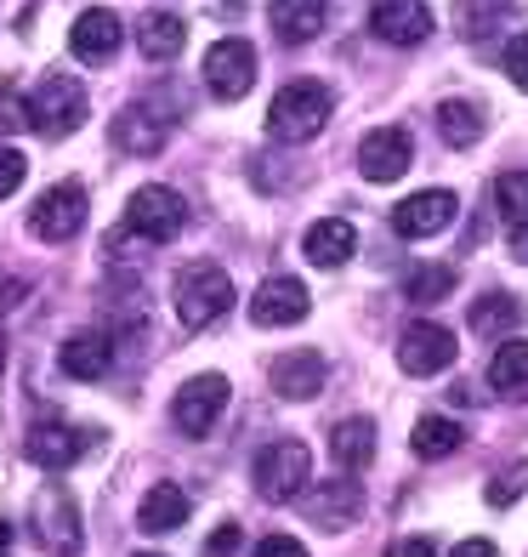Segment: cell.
Wrapping results in <instances>:
<instances>
[{
  "label": "cell",
  "instance_id": "1",
  "mask_svg": "<svg viewBox=\"0 0 528 557\" xmlns=\"http://www.w3.org/2000/svg\"><path fill=\"white\" fill-rule=\"evenodd\" d=\"M330 109H336L330 86L290 81V86H279V97H273V109H267V137H279V143H313L324 125H330Z\"/></svg>",
  "mask_w": 528,
  "mask_h": 557
},
{
  "label": "cell",
  "instance_id": "2",
  "mask_svg": "<svg viewBox=\"0 0 528 557\" xmlns=\"http://www.w3.org/2000/svg\"><path fill=\"white\" fill-rule=\"evenodd\" d=\"M86 114H91V97H86V86L74 81V74H46V81L23 97V120H29L40 137L80 132Z\"/></svg>",
  "mask_w": 528,
  "mask_h": 557
},
{
  "label": "cell",
  "instance_id": "3",
  "mask_svg": "<svg viewBox=\"0 0 528 557\" xmlns=\"http://www.w3.org/2000/svg\"><path fill=\"white\" fill-rule=\"evenodd\" d=\"M234 308V278L211 268V262H193L176 273V319L188 331H211V324Z\"/></svg>",
  "mask_w": 528,
  "mask_h": 557
},
{
  "label": "cell",
  "instance_id": "4",
  "mask_svg": "<svg viewBox=\"0 0 528 557\" xmlns=\"http://www.w3.org/2000/svg\"><path fill=\"white\" fill-rule=\"evenodd\" d=\"M250 478H256V495L262 500H296L301 490L313 484V449L301 444V438H279V444H267L256 455Z\"/></svg>",
  "mask_w": 528,
  "mask_h": 557
},
{
  "label": "cell",
  "instance_id": "5",
  "mask_svg": "<svg viewBox=\"0 0 528 557\" xmlns=\"http://www.w3.org/2000/svg\"><path fill=\"white\" fill-rule=\"evenodd\" d=\"M183 222H188V199L176 188H165V183H148V188H137L131 199H125V234H137L148 245L176 239Z\"/></svg>",
  "mask_w": 528,
  "mask_h": 557
},
{
  "label": "cell",
  "instance_id": "6",
  "mask_svg": "<svg viewBox=\"0 0 528 557\" xmlns=\"http://www.w3.org/2000/svg\"><path fill=\"white\" fill-rule=\"evenodd\" d=\"M228 375H193V382H183L176 387V398H171V421L183 426L188 438H205L211 426L222 421V410H228Z\"/></svg>",
  "mask_w": 528,
  "mask_h": 557
},
{
  "label": "cell",
  "instance_id": "7",
  "mask_svg": "<svg viewBox=\"0 0 528 557\" xmlns=\"http://www.w3.org/2000/svg\"><path fill=\"white\" fill-rule=\"evenodd\" d=\"M86 188L80 183H58V188H46L35 206H29V234L35 239H46V245H63V239H74L86 227Z\"/></svg>",
  "mask_w": 528,
  "mask_h": 557
},
{
  "label": "cell",
  "instance_id": "8",
  "mask_svg": "<svg viewBox=\"0 0 528 557\" xmlns=\"http://www.w3.org/2000/svg\"><path fill=\"white\" fill-rule=\"evenodd\" d=\"M35 535L46 552H58V557H74L86 546L80 535V506H74V495L63 484H46L40 500H35Z\"/></svg>",
  "mask_w": 528,
  "mask_h": 557
},
{
  "label": "cell",
  "instance_id": "9",
  "mask_svg": "<svg viewBox=\"0 0 528 557\" xmlns=\"http://www.w3.org/2000/svg\"><path fill=\"white\" fill-rule=\"evenodd\" d=\"M205 86L222 103H239V97L256 86V46L250 40H216L205 52Z\"/></svg>",
  "mask_w": 528,
  "mask_h": 557
},
{
  "label": "cell",
  "instance_id": "10",
  "mask_svg": "<svg viewBox=\"0 0 528 557\" xmlns=\"http://www.w3.org/2000/svg\"><path fill=\"white\" fill-rule=\"evenodd\" d=\"M455 352H461V342L432 319H415L410 331L398 336V364H404V375H438V370L455 364Z\"/></svg>",
  "mask_w": 528,
  "mask_h": 557
},
{
  "label": "cell",
  "instance_id": "11",
  "mask_svg": "<svg viewBox=\"0 0 528 557\" xmlns=\"http://www.w3.org/2000/svg\"><path fill=\"white\" fill-rule=\"evenodd\" d=\"M307 285L301 278H285L273 273L267 285H256V296H250V324H262V331H279V324H301L307 319Z\"/></svg>",
  "mask_w": 528,
  "mask_h": 557
},
{
  "label": "cell",
  "instance_id": "12",
  "mask_svg": "<svg viewBox=\"0 0 528 557\" xmlns=\"http://www.w3.org/2000/svg\"><path fill=\"white\" fill-rule=\"evenodd\" d=\"M410 160H415V143H410L404 125H381V132H369L359 143V171L369 183H398V176L410 171Z\"/></svg>",
  "mask_w": 528,
  "mask_h": 557
},
{
  "label": "cell",
  "instance_id": "13",
  "mask_svg": "<svg viewBox=\"0 0 528 557\" xmlns=\"http://www.w3.org/2000/svg\"><path fill=\"white\" fill-rule=\"evenodd\" d=\"M449 222H455V194L449 188H420L392 206V234H404V239H426Z\"/></svg>",
  "mask_w": 528,
  "mask_h": 557
},
{
  "label": "cell",
  "instance_id": "14",
  "mask_svg": "<svg viewBox=\"0 0 528 557\" xmlns=\"http://www.w3.org/2000/svg\"><path fill=\"white\" fill-rule=\"evenodd\" d=\"M369 29L387 46H420L432 35V7H426V0H375Z\"/></svg>",
  "mask_w": 528,
  "mask_h": 557
},
{
  "label": "cell",
  "instance_id": "15",
  "mask_svg": "<svg viewBox=\"0 0 528 557\" xmlns=\"http://www.w3.org/2000/svg\"><path fill=\"white\" fill-rule=\"evenodd\" d=\"M171 137V114L154 109V103H131V109H120L114 114V148L120 154H160Z\"/></svg>",
  "mask_w": 528,
  "mask_h": 557
},
{
  "label": "cell",
  "instance_id": "16",
  "mask_svg": "<svg viewBox=\"0 0 528 557\" xmlns=\"http://www.w3.org/2000/svg\"><path fill=\"white\" fill-rule=\"evenodd\" d=\"M23 449H29L35 467L63 472V467H74L86 455V433H80V426H68V421H35L29 438H23Z\"/></svg>",
  "mask_w": 528,
  "mask_h": 557
},
{
  "label": "cell",
  "instance_id": "17",
  "mask_svg": "<svg viewBox=\"0 0 528 557\" xmlns=\"http://www.w3.org/2000/svg\"><path fill=\"white\" fill-rule=\"evenodd\" d=\"M120 40H125L120 12L91 7V12L74 17V29H68V52H74V58H86V63H109V58L120 52Z\"/></svg>",
  "mask_w": 528,
  "mask_h": 557
},
{
  "label": "cell",
  "instance_id": "18",
  "mask_svg": "<svg viewBox=\"0 0 528 557\" xmlns=\"http://www.w3.org/2000/svg\"><path fill=\"white\" fill-rule=\"evenodd\" d=\"M58 364H63V375H74V382H103L109 364H114V336L109 331H74L58 347Z\"/></svg>",
  "mask_w": 528,
  "mask_h": 557
},
{
  "label": "cell",
  "instance_id": "19",
  "mask_svg": "<svg viewBox=\"0 0 528 557\" xmlns=\"http://www.w3.org/2000/svg\"><path fill=\"white\" fill-rule=\"evenodd\" d=\"M359 512H364V490H359V478H347V472L307 495V518L318 529H347V523H359Z\"/></svg>",
  "mask_w": 528,
  "mask_h": 557
},
{
  "label": "cell",
  "instance_id": "20",
  "mask_svg": "<svg viewBox=\"0 0 528 557\" xmlns=\"http://www.w3.org/2000/svg\"><path fill=\"white\" fill-rule=\"evenodd\" d=\"M273 393L279 398H318L324 393V352L313 347H296L285 359H273Z\"/></svg>",
  "mask_w": 528,
  "mask_h": 557
},
{
  "label": "cell",
  "instance_id": "21",
  "mask_svg": "<svg viewBox=\"0 0 528 557\" xmlns=\"http://www.w3.org/2000/svg\"><path fill=\"white\" fill-rule=\"evenodd\" d=\"M267 17H273V35H279L285 46H301V40H318L324 35L330 0H273Z\"/></svg>",
  "mask_w": 528,
  "mask_h": 557
},
{
  "label": "cell",
  "instance_id": "22",
  "mask_svg": "<svg viewBox=\"0 0 528 557\" xmlns=\"http://www.w3.org/2000/svg\"><path fill=\"white\" fill-rule=\"evenodd\" d=\"M301 250H307V262H313V268H341L352 250H359V227H352L347 216H324V222L307 227Z\"/></svg>",
  "mask_w": 528,
  "mask_h": 557
},
{
  "label": "cell",
  "instance_id": "23",
  "mask_svg": "<svg viewBox=\"0 0 528 557\" xmlns=\"http://www.w3.org/2000/svg\"><path fill=\"white\" fill-rule=\"evenodd\" d=\"M330 455H336V467L352 478V472H364L375 461V421L369 416H352V421H336L330 426Z\"/></svg>",
  "mask_w": 528,
  "mask_h": 557
},
{
  "label": "cell",
  "instance_id": "24",
  "mask_svg": "<svg viewBox=\"0 0 528 557\" xmlns=\"http://www.w3.org/2000/svg\"><path fill=\"white\" fill-rule=\"evenodd\" d=\"M183 40H188V23L176 12H148L137 23V46H142L148 63H171L176 52H183Z\"/></svg>",
  "mask_w": 528,
  "mask_h": 557
},
{
  "label": "cell",
  "instance_id": "25",
  "mask_svg": "<svg viewBox=\"0 0 528 557\" xmlns=\"http://www.w3.org/2000/svg\"><path fill=\"white\" fill-rule=\"evenodd\" d=\"M466 324H472L477 336H512L517 324H523V301H517V296H506V290H483V296L472 301Z\"/></svg>",
  "mask_w": 528,
  "mask_h": 557
},
{
  "label": "cell",
  "instance_id": "26",
  "mask_svg": "<svg viewBox=\"0 0 528 557\" xmlns=\"http://www.w3.org/2000/svg\"><path fill=\"white\" fill-rule=\"evenodd\" d=\"M183 518H188V495L176 484H154L137 506V523L148 529V535H171V529H183Z\"/></svg>",
  "mask_w": 528,
  "mask_h": 557
},
{
  "label": "cell",
  "instance_id": "27",
  "mask_svg": "<svg viewBox=\"0 0 528 557\" xmlns=\"http://www.w3.org/2000/svg\"><path fill=\"white\" fill-rule=\"evenodd\" d=\"M432 120H438V137H443L449 148H472L477 137H483V109L466 103V97H449V103H438Z\"/></svg>",
  "mask_w": 528,
  "mask_h": 557
},
{
  "label": "cell",
  "instance_id": "28",
  "mask_svg": "<svg viewBox=\"0 0 528 557\" xmlns=\"http://www.w3.org/2000/svg\"><path fill=\"white\" fill-rule=\"evenodd\" d=\"M489 387L500 398H528V342H500L494 364H489Z\"/></svg>",
  "mask_w": 528,
  "mask_h": 557
},
{
  "label": "cell",
  "instance_id": "29",
  "mask_svg": "<svg viewBox=\"0 0 528 557\" xmlns=\"http://www.w3.org/2000/svg\"><path fill=\"white\" fill-rule=\"evenodd\" d=\"M461 444H466V433H461V421H449V416H420L415 433H410V449L420 461H443V455H455Z\"/></svg>",
  "mask_w": 528,
  "mask_h": 557
},
{
  "label": "cell",
  "instance_id": "30",
  "mask_svg": "<svg viewBox=\"0 0 528 557\" xmlns=\"http://www.w3.org/2000/svg\"><path fill=\"white\" fill-rule=\"evenodd\" d=\"M449 290H455V268L449 262H420L404 273V296L415 301V308H432V301H443Z\"/></svg>",
  "mask_w": 528,
  "mask_h": 557
},
{
  "label": "cell",
  "instance_id": "31",
  "mask_svg": "<svg viewBox=\"0 0 528 557\" xmlns=\"http://www.w3.org/2000/svg\"><path fill=\"white\" fill-rule=\"evenodd\" d=\"M506 12H512V0H455V29L466 35V40H489L500 23H506Z\"/></svg>",
  "mask_w": 528,
  "mask_h": 557
},
{
  "label": "cell",
  "instance_id": "32",
  "mask_svg": "<svg viewBox=\"0 0 528 557\" xmlns=\"http://www.w3.org/2000/svg\"><path fill=\"white\" fill-rule=\"evenodd\" d=\"M494 211L506 216L517 234H528V171H506L494 176Z\"/></svg>",
  "mask_w": 528,
  "mask_h": 557
},
{
  "label": "cell",
  "instance_id": "33",
  "mask_svg": "<svg viewBox=\"0 0 528 557\" xmlns=\"http://www.w3.org/2000/svg\"><path fill=\"white\" fill-rule=\"evenodd\" d=\"M23 176H29V160H23L17 148H0V199H12Z\"/></svg>",
  "mask_w": 528,
  "mask_h": 557
},
{
  "label": "cell",
  "instance_id": "34",
  "mask_svg": "<svg viewBox=\"0 0 528 557\" xmlns=\"http://www.w3.org/2000/svg\"><path fill=\"white\" fill-rule=\"evenodd\" d=\"M17 125H29L23 120V97L12 81H0V132H17Z\"/></svg>",
  "mask_w": 528,
  "mask_h": 557
},
{
  "label": "cell",
  "instance_id": "35",
  "mask_svg": "<svg viewBox=\"0 0 528 557\" xmlns=\"http://www.w3.org/2000/svg\"><path fill=\"white\" fill-rule=\"evenodd\" d=\"M506 74H512L517 91H528V35H517V40L506 46Z\"/></svg>",
  "mask_w": 528,
  "mask_h": 557
},
{
  "label": "cell",
  "instance_id": "36",
  "mask_svg": "<svg viewBox=\"0 0 528 557\" xmlns=\"http://www.w3.org/2000/svg\"><path fill=\"white\" fill-rule=\"evenodd\" d=\"M523 484H528V472H523V467H506V478H494V484H489V500H494V506H506Z\"/></svg>",
  "mask_w": 528,
  "mask_h": 557
},
{
  "label": "cell",
  "instance_id": "37",
  "mask_svg": "<svg viewBox=\"0 0 528 557\" xmlns=\"http://www.w3.org/2000/svg\"><path fill=\"white\" fill-rule=\"evenodd\" d=\"M250 557H307V546H301V541H290V535H267L256 552H250Z\"/></svg>",
  "mask_w": 528,
  "mask_h": 557
},
{
  "label": "cell",
  "instance_id": "38",
  "mask_svg": "<svg viewBox=\"0 0 528 557\" xmlns=\"http://www.w3.org/2000/svg\"><path fill=\"white\" fill-rule=\"evenodd\" d=\"M387 557H438V541H426V535H410V541H392Z\"/></svg>",
  "mask_w": 528,
  "mask_h": 557
},
{
  "label": "cell",
  "instance_id": "39",
  "mask_svg": "<svg viewBox=\"0 0 528 557\" xmlns=\"http://www.w3.org/2000/svg\"><path fill=\"white\" fill-rule=\"evenodd\" d=\"M234 546H239V529H234V523H222L216 535H211V546H205V552H211V557H228Z\"/></svg>",
  "mask_w": 528,
  "mask_h": 557
},
{
  "label": "cell",
  "instance_id": "40",
  "mask_svg": "<svg viewBox=\"0 0 528 557\" xmlns=\"http://www.w3.org/2000/svg\"><path fill=\"white\" fill-rule=\"evenodd\" d=\"M17 301H23V285H17V278H7V273H0V313H12Z\"/></svg>",
  "mask_w": 528,
  "mask_h": 557
},
{
  "label": "cell",
  "instance_id": "41",
  "mask_svg": "<svg viewBox=\"0 0 528 557\" xmlns=\"http://www.w3.org/2000/svg\"><path fill=\"white\" fill-rule=\"evenodd\" d=\"M449 557H500V552H494V541H461Z\"/></svg>",
  "mask_w": 528,
  "mask_h": 557
},
{
  "label": "cell",
  "instance_id": "42",
  "mask_svg": "<svg viewBox=\"0 0 528 557\" xmlns=\"http://www.w3.org/2000/svg\"><path fill=\"white\" fill-rule=\"evenodd\" d=\"M0 557H12V523L0 518Z\"/></svg>",
  "mask_w": 528,
  "mask_h": 557
},
{
  "label": "cell",
  "instance_id": "43",
  "mask_svg": "<svg viewBox=\"0 0 528 557\" xmlns=\"http://www.w3.org/2000/svg\"><path fill=\"white\" fill-rule=\"evenodd\" d=\"M0 370H7V342H0Z\"/></svg>",
  "mask_w": 528,
  "mask_h": 557
},
{
  "label": "cell",
  "instance_id": "44",
  "mask_svg": "<svg viewBox=\"0 0 528 557\" xmlns=\"http://www.w3.org/2000/svg\"><path fill=\"white\" fill-rule=\"evenodd\" d=\"M137 557H160V552H137Z\"/></svg>",
  "mask_w": 528,
  "mask_h": 557
}]
</instances>
